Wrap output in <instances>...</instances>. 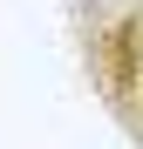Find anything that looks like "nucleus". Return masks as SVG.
<instances>
[{
    "label": "nucleus",
    "mask_w": 143,
    "mask_h": 149,
    "mask_svg": "<svg viewBox=\"0 0 143 149\" xmlns=\"http://www.w3.org/2000/svg\"><path fill=\"white\" fill-rule=\"evenodd\" d=\"M75 61H82V81L95 88V102L109 109V122L143 149V0H123L102 20H82Z\"/></svg>",
    "instance_id": "f257e3e1"
},
{
    "label": "nucleus",
    "mask_w": 143,
    "mask_h": 149,
    "mask_svg": "<svg viewBox=\"0 0 143 149\" xmlns=\"http://www.w3.org/2000/svg\"><path fill=\"white\" fill-rule=\"evenodd\" d=\"M123 0H68V14H75V27L82 20H102V14H116Z\"/></svg>",
    "instance_id": "f03ea898"
}]
</instances>
